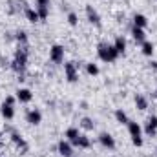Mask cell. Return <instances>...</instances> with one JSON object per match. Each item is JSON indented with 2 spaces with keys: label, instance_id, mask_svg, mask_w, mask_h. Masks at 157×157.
I'll list each match as a JSON object with an SVG mask.
<instances>
[{
  "label": "cell",
  "instance_id": "1",
  "mask_svg": "<svg viewBox=\"0 0 157 157\" xmlns=\"http://www.w3.org/2000/svg\"><path fill=\"white\" fill-rule=\"evenodd\" d=\"M26 66H28V49H26V46H20L15 51V57L11 60V68L17 73H24L26 71Z\"/></svg>",
  "mask_w": 157,
  "mask_h": 157
},
{
  "label": "cell",
  "instance_id": "2",
  "mask_svg": "<svg viewBox=\"0 0 157 157\" xmlns=\"http://www.w3.org/2000/svg\"><path fill=\"white\" fill-rule=\"evenodd\" d=\"M97 55H99V59L104 60V62H115L117 57H119L115 46H113V44H108V42H101V44L97 46Z\"/></svg>",
  "mask_w": 157,
  "mask_h": 157
},
{
  "label": "cell",
  "instance_id": "3",
  "mask_svg": "<svg viewBox=\"0 0 157 157\" xmlns=\"http://www.w3.org/2000/svg\"><path fill=\"white\" fill-rule=\"evenodd\" d=\"M128 133H130L132 143L135 146H143V130H141V126L135 121H130L128 122Z\"/></svg>",
  "mask_w": 157,
  "mask_h": 157
},
{
  "label": "cell",
  "instance_id": "4",
  "mask_svg": "<svg viewBox=\"0 0 157 157\" xmlns=\"http://www.w3.org/2000/svg\"><path fill=\"white\" fill-rule=\"evenodd\" d=\"M15 97H7L4 102H2V108H0V112H2V117L7 119V121H11V119L15 117Z\"/></svg>",
  "mask_w": 157,
  "mask_h": 157
},
{
  "label": "cell",
  "instance_id": "5",
  "mask_svg": "<svg viewBox=\"0 0 157 157\" xmlns=\"http://www.w3.org/2000/svg\"><path fill=\"white\" fill-rule=\"evenodd\" d=\"M49 60L55 62V64H60L64 60V48L60 44L51 46V49H49Z\"/></svg>",
  "mask_w": 157,
  "mask_h": 157
},
{
  "label": "cell",
  "instance_id": "6",
  "mask_svg": "<svg viewBox=\"0 0 157 157\" xmlns=\"http://www.w3.org/2000/svg\"><path fill=\"white\" fill-rule=\"evenodd\" d=\"M64 73L68 82H77L78 80V71H77V64L75 62H66L64 64Z\"/></svg>",
  "mask_w": 157,
  "mask_h": 157
},
{
  "label": "cell",
  "instance_id": "7",
  "mask_svg": "<svg viewBox=\"0 0 157 157\" xmlns=\"http://www.w3.org/2000/svg\"><path fill=\"white\" fill-rule=\"evenodd\" d=\"M59 154L62 157H71L73 155V144L68 141V139H62L59 143Z\"/></svg>",
  "mask_w": 157,
  "mask_h": 157
},
{
  "label": "cell",
  "instance_id": "8",
  "mask_svg": "<svg viewBox=\"0 0 157 157\" xmlns=\"http://www.w3.org/2000/svg\"><path fill=\"white\" fill-rule=\"evenodd\" d=\"M99 141H101V144H102L104 148H108V150H113V148H115V139H113L112 133H108V132H102V133L99 135Z\"/></svg>",
  "mask_w": 157,
  "mask_h": 157
},
{
  "label": "cell",
  "instance_id": "9",
  "mask_svg": "<svg viewBox=\"0 0 157 157\" xmlns=\"http://www.w3.org/2000/svg\"><path fill=\"white\" fill-rule=\"evenodd\" d=\"M86 17H88V20L93 24V26H101V17H99V13L93 9V6H86Z\"/></svg>",
  "mask_w": 157,
  "mask_h": 157
},
{
  "label": "cell",
  "instance_id": "10",
  "mask_svg": "<svg viewBox=\"0 0 157 157\" xmlns=\"http://www.w3.org/2000/svg\"><path fill=\"white\" fill-rule=\"evenodd\" d=\"M144 132L148 133V135H155L157 133V115H150L148 121H146V126H144Z\"/></svg>",
  "mask_w": 157,
  "mask_h": 157
},
{
  "label": "cell",
  "instance_id": "11",
  "mask_svg": "<svg viewBox=\"0 0 157 157\" xmlns=\"http://www.w3.org/2000/svg\"><path fill=\"white\" fill-rule=\"evenodd\" d=\"M26 119H28V122H29V124L37 126V124L42 122V113H40L39 110H29V112H28V115H26Z\"/></svg>",
  "mask_w": 157,
  "mask_h": 157
},
{
  "label": "cell",
  "instance_id": "12",
  "mask_svg": "<svg viewBox=\"0 0 157 157\" xmlns=\"http://www.w3.org/2000/svg\"><path fill=\"white\" fill-rule=\"evenodd\" d=\"M17 99H18L20 102H29V101L33 99V93H31V90H28V88H20V90H17Z\"/></svg>",
  "mask_w": 157,
  "mask_h": 157
},
{
  "label": "cell",
  "instance_id": "13",
  "mask_svg": "<svg viewBox=\"0 0 157 157\" xmlns=\"http://www.w3.org/2000/svg\"><path fill=\"white\" fill-rule=\"evenodd\" d=\"M132 37H133V40H135V42L143 44V42L146 40V33H144V29H143V28L133 26V28H132Z\"/></svg>",
  "mask_w": 157,
  "mask_h": 157
},
{
  "label": "cell",
  "instance_id": "14",
  "mask_svg": "<svg viewBox=\"0 0 157 157\" xmlns=\"http://www.w3.org/2000/svg\"><path fill=\"white\" fill-rule=\"evenodd\" d=\"M11 141L15 143V146H17V148H22L24 152L28 150V144H26V141H24V137H22L20 133H17V132H13V133H11Z\"/></svg>",
  "mask_w": 157,
  "mask_h": 157
},
{
  "label": "cell",
  "instance_id": "15",
  "mask_svg": "<svg viewBox=\"0 0 157 157\" xmlns=\"http://www.w3.org/2000/svg\"><path fill=\"white\" fill-rule=\"evenodd\" d=\"M24 15H26V18L29 20V22H39L40 17H39V11L37 9H33V7H26V11H24Z\"/></svg>",
  "mask_w": 157,
  "mask_h": 157
},
{
  "label": "cell",
  "instance_id": "16",
  "mask_svg": "<svg viewBox=\"0 0 157 157\" xmlns=\"http://www.w3.org/2000/svg\"><path fill=\"white\" fill-rule=\"evenodd\" d=\"M73 144L78 146V148H90V144H91V143H90V137H88V135L80 133L77 139H75V143H73Z\"/></svg>",
  "mask_w": 157,
  "mask_h": 157
},
{
  "label": "cell",
  "instance_id": "17",
  "mask_svg": "<svg viewBox=\"0 0 157 157\" xmlns=\"http://www.w3.org/2000/svg\"><path fill=\"white\" fill-rule=\"evenodd\" d=\"M133 26H137V28H146L148 26V18L144 17V15H141V13H137V15H133Z\"/></svg>",
  "mask_w": 157,
  "mask_h": 157
},
{
  "label": "cell",
  "instance_id": "18",
  "mask_svg": "<svg viewBox=\"0 0 157 157\" xmlns=\"http://www.w3.org/2000/svg\"><path fill=\"white\" fill-rule=\"evenodd\" d=\"M113 46H115L119 55H124V51H126V40H124V37H117L115 42H113Z\"/></svg>",
  "mask_w": 157,
  "mask_h": 157
},
{
  "label": "cell",
  "instance_id": "19",
  "mask_svg": "<svg viewBox=\"0 0 157 157\" xmlns=\"http://www.w3.org/2000/svg\"><path fill=\"white\" fill-rule=\"evenodd\" d=\"M135 106H137V110H146L148 108L146 97L144 95H135Z\"/></svg>",
  "mask_w": 157,
  "mask_h": 157
},
{
  "label": "cell",
  "instance_id": "20",
  "mask_svg": "<svg viewBox=\"0 0 157 157\" xmlns=\"http://www.w3.org/2000/svg\"><path fill=\"white\" fill-rule=\"evenodd\" d=\"M115 119H117V122H121V124H128L130 122V119H128V115H126V112L124 110H115Z\"/></svg>",
  "mask_w": 157,
  "mask_h": 157
},
{
  "label": "cell",
  "instance_id": "21",
  "mask_svg": "<svg viewBox=\"0 0 157 157\" xmlns=\"http://www.w3.org/2000/svg\"><path fill=\"white\" fill-rule=\"evenodd\" d=\"M78 135H80V133H78L77 128H68V130H66V139H68L71 144L75 143V139H77Z\"/></svg>",
  "mask_w": 157,
  "mask_h": 157
},
{
  "label": "cell",
  "instance_id": "22",
  "mask_svg": "<svg viewBox=\"0 0 157 157\" xmlns=\"http://www.w3.org/2000/svg\"><path fill=\"white\" fill-rule=\"evenodd\" d=\"M143 55H146V57H152L154 55V44L152 42H148V40L143 42Z\"/></svg>",
  "mask_w": 157,
  "mask_h": 157
},
{
  "label": "cell",
  "instance_id": "23",
  "mask_svg": "<svg viewBox=\"0 0 157 157\" xmlns=\"http://www.w3.org/2000/svg\"><path fill=\"white\" fill-rule=\"evenodd\" d=\"M15 39L18 40V44L26 46V44H28V33H26V31H22V29H18V31H17V35H15Z\"/></svg>",
  "mask_w": 157,
  "mask_h": 157
},
{
  "label": "cell",
  "instance_id": "24",
  "mask_svg": "<svg viewBox=\"0 0 157 157\" xmlns=\"http://www.w3.org/2000/svg\"><path fill=\"white\" fill-rule=\"evenodd\" d=\"M80 126H82L84 130H93V128H95V122H93L90 117H84L82 121H80Z\"/></svg>",
  "mask_w": 157,
  "mask_h": 157
},
{
  "label": "cell",
  "instance_id": "25",
  "mask_svg": "<svg viewBox=\"0 0 157 157\" xmlns=\"http://www.w3.org/2000/svg\"><path fill=\"white\" fill-rule=\"evenodd\" d=\"M86 71H88V75H99V66L97 64H93V62H90V64H86Z\"/></svg>",
  "mask_w": 157,
  "mask_h": 157
},
{
  "label": "cell",
  "instance_id": "26",
  "mask_svg": "<svg viewBox=\"0 0 157 157\" xmlns=\"http://www.w3.org/2000/svg\"><path fill=\"white\" fill-rule=\"evenodd\" d=\"M37 11H39L40 20L48 18V15H49V7H46V6H37Z\"/></svg>",
  "mask_w": 157,
  "mask_h": 157
},
{
  "label": "cell",
  "instance_id": "27",
  "mask_svg": "<svg viewBox=\"0 0 157 157\" xmlns=\"http://www.w3.org/2000/svg\"><path fill=\"white\" fill-rule=\"evenodd\" d=\"M68 22H70V26H77L78 24V18L75 13H68Z\"/></svg>",
  "mask_w": 157,
  "mask_h": 157
},
{
  "label": "cell",
  "instance_id": "28",
  "mask_svg": "<svg viewBox=\"0 0 157 157\" xmlns=\"http://www.w3.org/2000/svg\"><path fill=\"white\" fill-rule=\"evenodd\" d=\"M37 6H46V7H49V0H37Z\"/></svg>",
  "mask_w": 157,
  "mask_h": 157
},
{
  "label": "cell",
  "instance_id": "29",
  "mask_svg": "<svg viewBox=\"0 0 157 157\" xmlns=\"http://www.w3.org/2000/svg\"><path fill=\"white\" fill-rule=\"evenodd\" d=\"M152 66H154V68L157 70V62H152Z\"/></svg>",
  "mask_w": 157,
  "mask_h": 157
},
{
  "label": "cell",
  "instance_id": "30",
  "mask_svg": "<svg viewBox=\"0 0 157 157\" xmlns=\"http://www.w3.org/2000/svg\"><path fill=\"white\" fill-rule=\"evenodd\" d=\"M0 148H2V143H0Z\"/></svg>",
  "mask_w": 157,
  "mask_h": 157
},
{
  "label": "cell",
  "instance_id": "31",
  "mask_svg": "<svg viewBox=\"0 0 157 157\" xmlns=\"http://www.w3.org/2000/svg\"><path fill=\"white\" fill-rule=\"evenodd\" d=\"M155 95H157V91H155Z\"/></svg>",
  "mask_w": 157,
  "mask_h": 157
}]
</instances>
